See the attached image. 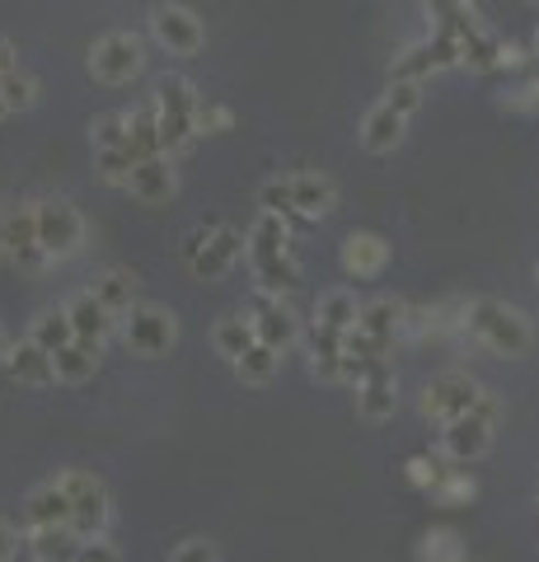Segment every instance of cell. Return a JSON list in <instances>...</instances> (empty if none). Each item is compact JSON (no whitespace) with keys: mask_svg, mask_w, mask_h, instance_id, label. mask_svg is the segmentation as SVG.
<instances>
[{"mask_svg":"<svg viewBox=\"0 0 539 562\" xmlns=\"http://www.w3.org/2000/svg\"><path fill=\"white\" fill-rule=\"evenodd\" d=\"M469 333H474L489 351H497V357H520V351L530 347L526 314L502 305V301H474L469 305Z\"/></svg>","mask_w":539,"mask_h":562,"instance_id":"obj_1","label":"cell"},{"mask_svg":"<svg viewBox=\"0 0 539 562\" xmlns=\"http://www.w3.org/2000/svg\"><path fill=\"white\" fill-rule=\"evenodd\" d=\"M183 254H188V268L202 281H216L245 254V239H239V231H231V225H198V231L183 239Z\"/></svg>","mask_w":539,"mask_h":562,"instance_id":"obj_2","label":"cell"},{"mask_svg":"<svg viewBox=\"0 0 539 562\" xmlns=\"http://www.w3.org/2000/svg\"><path fill=\"white\" fill-rule=\"evenodd\" d=\"M57 483L71 497V530L80 539H99L103 525H109V492H103V483L85 469H66Z\"/></svg>","mask_w":539,"mask_h":562,"instance_id":"obj_3","label":"cell"},{"mask_svg":"<svg viewBox=\"0 0 539 562\" xmlns=\"http://www.w3.org/2000/svg\"><path fill=\"white\" fill-rule=\"evenodd\" d=\"M33 216H38V249H43L47 258H66V254L80 249L85 225H80V211H76L71 202L47 198V202L33 206Z\"/></svg>","mask_w":539,"mask_h":562,"instance_id":"obj_4","label":"cell"},{"mask_svg":"<svg viewBox=\"0 0 539 562\" xmlns=\"http://www.w3.org/2000/svg\"><path fill=\"white\" fill-rule=\"evenodd\" d=\"M483 398V390L469 375H437L427 384V394H423V413L427 417H437L441 427H450V422H460V417H469L474 413V403Z\"/></svg>","mask_w":539,"mask_h":562,"instance_id":"obj_5","label":"cell"},{"mask_svg":"<svg viewBox=\"0 0 539 562\" xmlns=\"http://www.w3.org/2000/svg\"><path fill=\"white\" fill-rule=\"evenodd\" d=\"M90 70L103 80V85H123L132 80L136 70H142V43L132 38V33H109V38H99L94 52H90Z\"/></svg>","mask_w":539,"mask_h":562,"instance_id":"obj_6","label":"cell"},{"mask_svg":"<svg viewBox=\"0 0 539 562\" xmlns=\"http://www.w3.org/2000/svg\"><path fill=\"white\" fill-rule=\"evenodd\" d=\"M150 29H155V38H160V47L179 52V57H193V52L206 43L202 20L193 10H183V5H155Z\"/></svg>","mask_w":539,"mask_h":562,"instance_id":"obj_7","label":"cell"},{"mask_svg":"<svg viewBox=\"0 0 539 562\" xmlns=\"http://www.w3.org/2000/svg\"><path fill=\"white\" fill-rule=\"evenodd\" d=\"M173 338H179V324H173L169 310H132L127 319V347L136 351V357H160V351L173 347Z\"/></svg>","mask_w":539,"mask_h":562,"instance_id":"obj_8","label":"cell"},{"mask_svg":"<svg viewBox=\"0 0 539 562\" xmlns=\"http://www.w3.org/2000/svg\"><path fill=\"white\" fill-rule=\"evenodd\" d=\"M0 249L5 254H14L20 262H29V268H38V262L47 258L43 249H38V216L33 211H5L0 216Z\"/></svg>","mask_w":539,"mask_h":562,"instance_id":"obj_9","label":"cell"},{"mask_svg":"<svg viewBox=\"0 0 539 562\" xmlns=\"http://www.w3.org/2000/svg\"><path fill=\"white\" fill-rule=\"evenodd\" d=\"M24 525L29 530H52V525H71V497L61 492V483L52 479L43 487H33L24 497Z\"/></svg>","mask_w":539,"mask_h":562,"instance_id":"obj_10","label":"cell"},{"mask_svg":"<svg viewBox=\"0 0 539 562\" xmlns=\"http://www.w3.org/2000/svg\"><path fill=\"white\" fill-rule=\"evenodd\" d=\"M66 319H71V328H76V342L94 347V351L103 347V338H109V328H113V314L94 301V291H80L76 301L66 305Z\"/></svg>","mask_w":539,"mask_h":562,"instance_id":"obj_11","label":"cell"},{"mask_svg":"<svg viewBox=\"0 0 539 562\" xmlns=\"http://www.w3.org/2000/svg\"><path fill=\"white\" fill-rule=\"evenodd\" d=\"M493 446V427L489 422H479V417H460V422H450V427L441 431V450L450 454V460H479V454H489Z\"/></svg>","mask_w":539,"mask_h":562,"instance_id":"obj_12","label":"cell"},{"mask_svg":"<svg viewBox=\"0 0 539 562\" xmlns=\"http://www.w3.org/2000/svg\"><path fill=\"white\" fill-rule=\"evenodd\" d=\"M404 127H408V117L394 113L390 103L380 99L375 109L367 113V122H361V146H367L371 155H385V150H394L398 140H404Z\"/></svg>","mask_w":539,"mask_h":562,"instance_id":"obj_13","label":"cell"},{"mask_svg":"<svg viewBox=\"0 0 539 562\" xmlns=\"http://www.w3.org/2000/svg\"><path fill=\"white\" fill-rule=\"evenodd\" d=\"M5 371L20 384H52V380H57V366H52V357L33 338L5 347Z\"/></svg>","mask_w":539,"mask_h":562,"instance_id":"obj_14","label":"cell"},{"mask_svg":"<svg viewBox=\"0 0 539 562\" xmlns=\"http://www.w3.org/2000/svg\"><path fill=\"white\" fill-rule=\"evenodd\" d=\"M127 188H132L136 202H150V206L169 202L173 198V169H169V160H165V155H155V160H136Z\"/></svg>","mask_w":539,"mask_h":562,"instance_id":"obj_15","label":"cell"},{"mask_svg":"<svg viewBox=\"0 0 539 562\" xmlns=\"http://www.w3.org/2000/svg\"><path fill=\"white\" fill-rule=\"evenodd\" d=\"M254 338L263 342V347H272V351H282V347H291L295 342V319H291V310H282L277 301H258V314H254Z\"/></svg>","mask_w":539,"mask_h":562,"instance_id":"obj_16","label":"cell"},{"mask_svg":"<svg viewBox=\"0 0 539 562\" xmlns=\"http://www.w3.org/2000/svg\"><path fill=\"white\" fill-rule=\"evenodd\" d=\"M29 553L33 562H76L80 558V535L71 530V525H52V530H29Z\"/></svg>","mask_w":539,"mask_h":562,"instance_id":"obj_17","label":"cell"},{"mask_svg":"<svg viewBox=\"0 0 539 562\" xmlns=\"http://www.w3.org/2000/svg\"><path fill=\"white\" fill-rule=\"evenodd\" d=\"M249 262H254L258 281H263V291H287L301 281V268H295L291 249H249Z\"/></svg>","mask_w":539,"mask_h":562,"instance_id":"obj_18","label":"cell"},{"mask_svg":"<svg viewBox=\"0 0 539 562\" xmlns=\"http://www.w3.org/2000/svg\"><path fill=\"white\" fill-rule=\"evenodd\" d=\"M291 192H295V211H301L305 221H315L324 216V211H334V183L324 179V173H291Z\"/></svg>","mask_w":539,"mask_h":562,"instance_id":"obj_19","label":"cell"},{"mask_svg":"<svg viewBox=\"0 0 539 562\" xmlns=\"http://www.w3.org/2000/svg\"><path fill=\"white\" fill-rule=\"evenodd\" d=\"M385 262H390V244L380 235H347V244H343V268L347 272L371 277V272L385 268Z\"/></svg>","mask_w":539,"mask_h":562,"instance_id":"obj_20","label":"cell"},{"mask_svg":"<svg viewBox=\"0 0 539 562\" xmlns=\"http://www.w3.org/2000/svg\"><path fill=\"white\" fill-rule=\"evenodd\" d=\"M155 113H160V117H179V122H193V113H198L193 85H188L183 76L160 80V90H155Z\"/></svg>","mask_w":539,"mask_h":562,"instance_id":"obj_21","label":"cell"},{"mask_svg":"<svg viewBox=\"0 0 539 562\" xmlns=\"http://www.w3.org/2000/svg\"><path fill=\"white\" fill-rule=\"evenodd\" d=\"M315 314H319L315 324L334 328V333H352V328L361 324V305H357V295H352V291H324Z\"/></svg>","mask_w":539,"mask_h":562,"instance_id":"obj_22","label":"cell"},{"mask_svg":"<svg viewBox=\"0 0 539 562\" xmlns=\"http://www.w3.org/2000/svg\"><path fill=\"white\" fill-rule=\"evenodd\" d=\"M94 301L103 305L117 319V314H127L132 310V301H136V277L132 272H123V268H113V272H103L99 281H94Z\"/></svg>","mask_w":539,"mask_h":562,"instance_id":"obj_23","label":"cell"},{"mask_svg":"<svg viewBox=\"0 0 539 562\" xmlns=\"http://www.w3.org/2000/svg\"><path fill=\"white\" fill-rule=\"evenodd\" d=\"M127 150L136 155V160H155V155H165L160 146V117H155V109H142L127 117Z\"/></svg>","mask_w":539,"mask_h":562,"instance_id":"obj_24","label":"cell"},{"mask_svg":"<svg viewBox=\"0 0 539 562\" xmlns=\"http://www.w3.org/2000/svg\"><path fill=\"white\" fill-rule=\"evenodd\" d=\"M29 338L38 342L47 357H57V351H66V347L76 342V328H71V319H66V310H47V314H38V319H33Z\"/></svg>","mask_w":539,"mask_h":562,"instance_id":"obj_25","label":"cell"},{"mask_svg":"<svg viewBox=\"0 0 539 562\" xmlns=\"http://www.w3.org/2000/svg\"><path fill=\"white\" fill-rule=\"evenodd\" d=\"M398 319H404V305L390 301V295H385V301L361 305V324H357V328H367L380 347H390V342H394V328H398Z\"/></svg>","mask_w":539,"mask_h":562,"instance_id":"obj_26","label":"cell"},{"mask_svg":"<svg viewBox=\"0 0 539 562\" xmlns=\"http://www.w3.org/2000/svg\"><path fill=\"white\" fill-rule=\"evenodd\" d=\"M212 342H216V351H221V357L239 361V357H245V351H249L258 338H254V324L245 319V314H231V319H221V324H216Z\"/></svg>","mask_w":539,"mask_h":562,"instance_id":"obj_27","label":"cell"},{"mask_svg":"<svg viewBox=\"0 0 539 562\" xmlns=\"http://www.w3.org/2000/svg\"><path fill=\"white\" fill-rule=\"evenodd\" d=\"M52 366H57V380L61 384H85V380L94 375V366H99V351L85 347V342H71L66 351L52 357Z\"/></svg>","mask_w":539,"mask_h":562,"instance_id":"obj_28","label":"cell"},{"mask_svg":"<svg viewBox=\"0 0 539 562\" xmlns=\"http://www.w3.org/2000/svg\"><path fill=\"white\" fill-rule=\"evenodd\" d=\"M277 361H282V351H272V347H263V342H254L245 357L235 361V375L245 380V384H268V380L277 375Z\"/></svg>","mask_w":539,"mask_h":562,"instance_id":"obj_29","label":"cell"},{"mask_svg":"<svg viewBox=\"0 0 539 562\" xmlns=\"http://www.w3.org/2000/svg\"><path fill=\"white\" fill-rule=\"evenodd\" d=\"M258 206L268 211V216H282V221H305L301 211H295V192H291V173L287 179H268L258 188Z\"/></svg>","mask_w":539,"mask_h":562,"instance_id":"obj_30","label":"cell"},{"mask_svg":"<svg viewBox=\"0 0 539 562\" xmlns=\"http://www.w3.org/2000/svg\"><path fill=\"white\" fill-rule=\"evenodd\" d=\"M33 94H38V85H33V76H24L20 66L10 70V76H0V99H5V109H29Z\"/></svg>","mask_w":539,"mask_h":562,"instance_id":"obj_31","label":"cell"},{"mask_svg":"<svg viewBox=\"0 0 539 562\" xmlns=\"http://www.w3.org/2000/svg\"><path fill=\"white\" fill-rule=\"evenodd\" d=\"M127 146V113H103L94 122V150H123Z\"/></svg>","mask_w":539,"mask_h":562,"instance_id":"obj_32","label":"cell"},{"mask_svg":"<svg viewBox=\"0 0 539 562\" xmlns=\"http://www.w3.org/2000/svg\"><path fill=\"white\" fill-rule=\"evenodd\" d=\"M385 103H390L394 113L413 117L417 109H423V80H390V94H385Z\"/></svg>","mask_w":539,"mask_h":562,"instance_id":"obj_33","label":"cell"},{"mask_svg":"<svg viewBox=\"0 0 539 562\" xmlns=\"http://www.w3.org/2000/svg\"><path fill=\"white\" fill-rule=\"evenodd\" d=\"M427 70H437L431 66V43H417L394 61V80H423Z\"/></svg>","mask_w":539,"mask_h":562,"instance_id":"obj_34","label":"cell"},{"mask_svg":"<svg viewBox=\"0 0 539 562\" xmlns=\"http://www.w3.org/2000/svg\"><path fill=\"white\" fill-rule=\"evenodd\" d=\"M94 160L103 169V179L109 183H127L132 179V169H136V155L123 146V150H94Z\"/></svg>","mask_w":539,"mask_h":562,"instance_id":"obj_35","label":"cell"},{"mask_svg":"<svg viewBox=\"0 0 539 562\" xmlns=\"http://www.w3.org/2000/svg\"><path fill=\"white\" fill-rule=\"evenodd\" d=\"M193 127H198V132H221V127H231V113H225L221 103H206V109L198 103V113H193Z\"/></svg>","mask_w":539,"mask_h":562,"instance_id":"obj_36","label":"cell"},{"mask_svg":"<svg viewBox=\"0 0 539 562\" xmlns=\"http://www.w3.org/2000/svg\"><path fill=\"white\" fill-rule=\"evenodd\" d=\"M169 562H216V549H212V543H202V539H188V543L173 549Z\"/></svg>","mask_w":539,"mask_h":562,"instance_id":"obj_37","label":"cell"},{"mask_svg":"<svg viewBox=\"0 0 539 562\" xmlns=\"http://www.w3.org/2000/svg\"><path fill=\"white\" fill-rule=\"evenodd\" d=\"M76 562H123V558H117V549H113V543H103V539H85L80 543V558Z\"/></svg>","mask_w":539,"mask_h":562,"instance_id":"obj_38","label":"cell"},{"mask_svg":"<svg viewBox=\"0 0 539 562\" xmlns=\"http://www.w3.org/2000/svg\"><path fill=\"white\" fill-rule=\"evenodd\" d=\"M437 497H441V502H456V497H474V483H469V479H450V483H441V487H437Z\"/></svg>","mask_w":539,"mask_h":562,"instance_id":"obj_39","label":"cell"},{"mask_svg":"<svg viewBox=\"0 0 539 562\" xmlns=\"http://www.w3.org/2000/svg\"><path fill=\"white\" fill-rule=\"evenodd\" d=\"M497 413H502V408H497V398H493V394H483L469 417H479V422H489V427H497Z\"/></svg>","mask_w":539,"mask_h":562,"instance_id":"obj_40","label":"cell"},{"mask_svg":"<svg viewBox=\"0 0 539 562\" xmlns=\"http://www.w3.org/2000/svg\"><path fill=\"white\" fill-rule=\"evenodd\" d=\"M14 549H20V535H14V525L0 520V562H10Z\"/></svg>","mask_w":539,"mask_h":562,"instance_id":"obj_41","label":"cell"},{"mask_svg":"<svg viewBox=\"0 0 539 562\" xmlns=\"http://www.w3.org/2000/svg\"><path fill=\"white\" fill-rule=\"evenodd\" d=\"M10 70H14V47L0 38V76H10Z\"/></svg>","mask_w":539,"mask_h":562,"instance_id":"obj_42","label":"cell"},{"mask_svg":"<svg viewBox=\"0 0 539 562\" xmlns=\"http://www.w3.org/2000/svg\"><path fill=\"white\" fill-rule=\"evenodd\" d=\"M5 113H10V109H5V99H0V117H5Z\"/></svg>","mask_w":539,"mask_h":562,"instance_id":"obj_43","label":"cell"},{"mask_svg":"<svg viewBox=\"0 0 539 562\" xmlns=\"http://www.w3.org/2000/svg\"><path fill=\"white\" fill-rule=\"evenodd\" d=\"M456 562H469V558H456Z\"/></svg>","mask_w":539,"mask_h":562,"instance_id":"obj_44","label":"cell"},{"mask_svg":"<svg viewBox=\"0 0 539 562\" xmlns=\"http://www.w3.org/2000/svg\"><path fill=\"white\" fill-rule=\"evenodd\" d=\"M535 277H539V268H535Z\"/></svg>","mask_w":539,"mask_h":562,"instance_id":"obj_45","label":"cell"}]
</instances>
